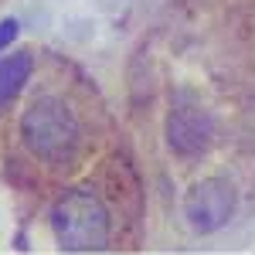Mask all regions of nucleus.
Instances as JSON below:
<instances>
[{
  "instance_id": "1",
  "label": "nucleus",
  "mask_w": 255,
  "mask_h": 255,
  "mask_svg": "<svg viewBox=\"0 0 255 255\" xmlns=\"http://www.w3.org/2000/svg\"><path fill=\"white\" fill-rule=\"evenodd\" d=\"M24 143L34 157L48 163H72L85 143V126L75 116V109L58 96H41L27 106L20 119Z\"/></svg>"
}]
</instances>
